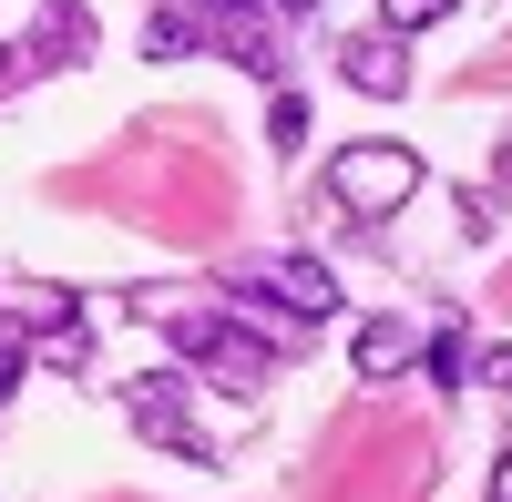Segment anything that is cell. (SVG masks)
<instances>
[{
	"mask_svg": "<svg viewBox=\"0 0 512 502\" xmlns=\"http://www.w3.org/2000/svg\"><path fill=\"white\" fill-rule=\"evenodd\" d=\"M164 339H175L226 400H246V390L277 380V339H256V328H236V318H216V308H175V318H164Z\"/></svg>",
	"mask_w": 512,
	"mask_h": 502,
	"instance_id": "6da1fadb",
	"label": "cell"
},
{
	"mask_svg": "<svg viewBox=\"0 0 512 502\" xmlns=\"http://www.w3.org/2000/svg\"><path fill=\"white\" fill-rule=\"evenodd\" d=\"M328 195L349 205L359 226H379V216H400V205L420 195V154L410 144H338L328 154Z\"/></svg>",
	"mask_w": 512,
	"mask_h": 502,
	"instance_id": "7a4b0ae2",
	"label": "cell"
},
{
	"mask_svg": "<svg viewBox=\"0 0 512 502\" xmlns=\"http://www.w3.org/2000/svg\"><path fill=\"white\" fill-rule=\"evenodd\" d=\"M256 308H287L297 328H328V318H338V277H328L318 257H277V267H246V277H236V318H256Z\"/></svg>",
	"mask_w": 512,
	"mask_h": 502,
	"instance_id": "3957f363",
	"label": "cell"
},
{
	"mask_svg": "<svg viewBox=\"0 0 512 502\" xmlns=\"http://www.w3.org/2000/svg\"><path fill=\"white\" fill-rule=\"evenodd\" d=\"M123 410H134V431H144V441H164V451H185V462H205V441H195V421H185V380H175V369H144V380H123Z\"/></svg>",
	"mask_w": 512,
	"mask_h": 502,
	"instance_id": "277c9868",
	"label": "cell"
},
{
	"mask_svg": "<svg viewBox=\"0 0 512 502\" xmlns=\"http://www.w3.org/2000/svg\"><path fill=\"white\" fill-rule=\"evenodd\" d=\"M93 11L82 0H41V21H31V41H21V72H72V62H93Z\"/></svg>",
	"mask_w": 512,
	"mask_h": 502,
	"instance_id": "5b68a950",
	"label": "cell"
},
{
	"mask_svg": "<svg viewBox=\"0 0 512 502\" xmlns=\"http://www.w3.org/2000/svg\"><path fill=\"white\" fill-rule=\"evenodd\" d=\"M338 72H349V93H369V103L410 93V31H359L349 52H338Z\"/></svg>",
	"mask_w": 512,
	"mask_h": 502,
	"instance_id": "8992f818",
	"label": "cell"
},
{
	"mask_svg": "<svg viewBox=\"0 0 512 502\" xmlns=\"http://www.w3.org/2000/svg\"><path fill=\"white\" fill-rule=\"evenodd\" d=\"M349 359H359V380H400V369L420 359V328H410V318H369Z\"/></svg>",
	"mask_w": 512,
	"mask_h": 502,
	"instance_id": "52a82bcc",
	"label": "cell"
},
{
	"mask_svg": "<svg viewBox=\"0 0 512 502\" xmlns=\"http://www.w3.org/2000/svg\"><path fill=\"white\" fill-rule=\"evenodd\" d=\"M195 41H205V11H195V0H175V11L144 21V62H185Z\"/></svg>",
	"mask_w": 512,
	"mask_h": 502,
	"instance_id": "ba28073f",
	"label": "cell"
},
{
	"mask_svg": "<svg viewBox=\"0 0 512 502\" xmlns=\"http://www.w3.org/2000/svg\"><path fill=\"white\" fill-rule=\"evenodd\" d=\"M410 369H431L441 390H472V349H461V339H431V349H420Z\"/></svg>",
	"mask_w": 512,
	"mask_h": 502,
	"instance_id": "9c48e42d",
	"label": "cell"
},
{
	"mask_svg": "<svg viewBox=\"0 0 512 502\" xmlns=\"http://www.w3.org/2000/svg\"><path fill=\"white\" fill-rule=\"evenodd\" d=\"M461 11V0H379V21H390V31H431V21H451Z\"/></svg>",
	"mask_w": 512,
	"mask_h": 502,
	"instance_id": "30bf717a",
	"label": "cell"
},
{
	"mask_svg": "<svg viewBox=\"0 0 512 502\" xmlns=\"http://www.w3.org/2000/svg\"><path fill=\"white\" fill-rule=\"evenodd\" d=\"M267 144H287V154L308 144V103H297V93H277V103H267Z\"/></svg>",
	"mask_w": 512,
	"mask_h": 502,
	"instance_id": "8fae6325",
	"label": "cell"
},
{
	"mask_svg": "<svg viewBox=\"0 0 512 502\" xmlns=\"http://www.w3.org/2000/svg\"><path fill=\"white\" fill-rule=\"evenodd\" d=\"M482 380H492V390H512V349H482Z\"/></svg>",
	"mask_w": 512,
	"mask_h": 502,
	"instance_id": "7c38bea8",
	"label": "cell"
},
{
	"mask_svg": "<svg viewBox=\"0 0 512 502\" xmlns=\"http://www.w3.org/2000/svg\"><path fill=\"white\" fill-rule=\"evenodd\" d=\"M11 82H21V41H0V93H11Z\"/></svg>",
	"mask_w": 512,
	"mask_h": 502,
	"instance_id": "4fadbf2b",
	"label": "cell"
},
{
	"mask_svg": "<svg viewBox=\"0 0 512 502\" xmlns=\"http://www.w3.org/2000/svg\"><path fill=\"white\" fill-rule=\"evenodd\" d=\"M492 195H512V134H502V164H492Z\"/></svg>",
	"mask_w": 512,
	"mask_h": 502,
	"instance_id": "5bb4252c",
	"label": "cell"
},
{
	"mask_svg": "<svg viewBox=\"0 0 512 502\" xmlns=\"http://www.w3.org/2000/svg\"><path fill=\"white\" fill-rule=\"evenodd\" d=\"M492 502H512V451H502V462H492Z\"/></svg>",
	"mask_w": 512,
	"mask_h": 502,
	"instance_id": "9a60e30c",
	"label": "cell"
},
{
	"mask_svg": "<svg viewBox=\"0 0 512 502\" xmlns=\"http://www.w3.org/2000/svg\"><path fill=\"white\" fill-rule=\"evenodd\" d=\"M195 11H205V21H226V11H256V0H195Z\"/></svg>",
	"mask_w": 512,
	"mask_h": 502,
	"instance_id": "2e32d148",
	"label": "cell"
},
{
	"mask_svg": "<svg viewBox=\"0 0 512 502\" xmlns=\"http://www.w3.org/2000/svg\"><path fill=\"white\" fill-rule=\"evenodd\" d=\"M277 11H318V0H277Z\"/></svg>",
	"mask_w": 512,
	"mask_h": 502,
	"instance_id": "e0dca14e",
	"label": "cell"
}]
</instances>
